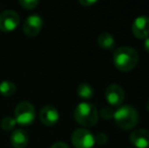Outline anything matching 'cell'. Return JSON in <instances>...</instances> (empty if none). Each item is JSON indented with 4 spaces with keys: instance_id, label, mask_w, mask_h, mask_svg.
<instances>
[{
    "instance_id": "obj_1",
    "label": "cell",
    "mask_w": 149,
    "mask_h": 148,
    "mask_svg": "<svg viewBox=\"0 0 149 148\" xmlns=\"http://www.w3.org/2000/svg\"><path fill=\"white\" fill-rule=\"evenodd\" d=\"M114 65L119 71L129 72L137 66L139 62V54L134 48L123 46L115 50L113 55Z\"/></svg>"
},
{
    "instance_id": "obj_2",
    "label": "cell",
    "mask_w": 149,
    "mask_h": 148,
    "mask_svg": "<svg viewBox=\"0 0 149 148\" xmlns=\"http://www.w3.org/2000/svg\"><path fill=\"white\" fill-rule=\"evenodd\" d=\"M114 120L117 126L123 130H132L135 128L139 121V114L137 110L130 105H124L115 111Z\"/></svg>"
},
{
    "instance_id": "obj_3",
    "label": "cell",
    "mask_w": 149,
    "mask_h": 148,
    "mask_svg": "<svg viewBox=\"0 0 149 148\" xmlns=\"http://www.w3.org/2000/svg\"><path fill=\"white\" fill-rule=\"evenodd\" d=\"M74 119L79 125L90 128L96 125L98 121V113L92 104L82 101L78 104L74 110Z\"/></svg>"
},
{
    "instance_id": "obj_4",
    "label": "cell",
    "mask_w": 149,
    "mask_h": 148,
    "mask_svg": "<svg viewBox=\"0 0 149 148\" xmlns=\"http://www.w3.org/2000/svg\"><path fill=\"white\" fill-rule=\"evenodd\" d=\"M36 118L35 107L30 101H20L14 109V120L16 124L22 126H29L33 124Z\"/></svg>"
},
{
    "instance_id": "obj_5",
    "label": "cell",
    "mask_w": 149,
    "mask_h": 148,
    "mask_svg": "<svg viewBox=\"0 0 149 148\" xmlns=\"http://www.w3.org/2000/svg\"><path fill=\"white\" fill-rule=\"evenodd\" d=\"M71 142L75 148H92L95 144L93 134L85 128H79L73 131Z\"/></svg>"
},
{
    "instance_id": "obj_6",
    "label": "cell",
    "mask_w": 149,
    "mask_h": 148,
    "mask_svg": "<svg viewBox=\"0 0 149 148\" xmlns=\"http://www.w3.org/2000/svg\"><path fill=\"white\" fill-rule=\"evenodd\" d=\"M19 15L14 10H4L0 13V31L3 33H10L14 31L19 24Z\"/></svg>"
},
{
    "instance_id": "obj_7",
    "label": "cell",
    "mask_w": 149,
    "mask_h": 148,
    "mask_svg": "<svg viewBox=\"0 0 149 148\" xmlns=\"http://www.w3.org/2000/svg\"><path fill=\"white\" fill-rule=\"evenodd\" d=\"M44 20L39 14H31L26 18L22 26V32L28 37H36L43 28Z\"/></svg>"
},
{
    "instance_id": "obj_8",
    "label": "cell",
    "mask_w": 149,
    "mask_h": 148,
    "mask_svg": "<svg viewBox=\"0 0 149 148\" xmlns=\"http://www.w3.org/2000/svg\"><path fill=\"white\" fill-rule=\"evenodd\" d=\"M106 99L112 107H121L125 99V91L123 87L119 84H111L106 88Z\"/></svg>"
},
{
    "instance_id": "obj_9",
    "label": "cell",
    "mask_w": 149,
    "mask_h": 148,
    "mask_svg": "<svg viewBox=\"0 0 149 148\" xmlns=\"http://www.w3.org/2000/svg\"><path fill=\"white\" fill-rule=\"evenodd\" d=\"M132 33L137 39L140 40H146L149 38V16H137L132 24Z\"/></svg>"
},
{
    "instance_id": "obj_10",
    "label": "cell",
    "mask_w": 149,
    "mask_h": 148,
    "mask_svg": "<svg viewBox=\"0 0 149 148\" xmlns=\"http://www.w3.org/2000/svg\"><path fill=\"white\" fill-rule=\"evenodd\" d=\"M60 115L54 106L47 105L40 111V120L46 126H54L58 123Z\"/></svg>"
},
{
    "instance_id": "obj_11",
    "label": "cell",
    "mask_w": 149,
    "mask_h": 148,
    "mask_svg": "<svg viewBox=\"0 0 149 148\" xmlns=\"http://www.w3.org/2000/svg\"><path fill=\"white\" fill-rule=\"evenodd\" d=\"M130 142L136 148H149V130L137 129L130 134Z\"/></svg>"
},
{
    "instance_id": "obj_12",
    "label": "cell",
    "mask_w": 149,
    "mask_h": 148,
    "mask_svg": "<svg viewBox=\"0 0 149 148\" xmlns=\"http://www.w3.org/2000/svg\"><path fill=\"white\" fill-rule=\"evenodd\" d=\"M10 143L13 148H26L29 143L28 132L24 129H16L11 133Z\"/></svg>"
},
{
    "instance_id": "obj_13",
    "label": "cell",
    "mask_w": 149,
    "mask_h": 148,
    "mask_svg": "<svg viewBox=\"0 0 149 148\" xmlns=\"http://www.w3.org/2000/svg\"><path fill=\"white\" fill-rule=\"evenodd\" d=\"M97 45L100 46V49L110 51L116 47V40L110 33L104 32L97 37Z\"/></svg>"
},
{
    "instance_id": "obj_14",
    "label": "cell",
    "mask_w": 149,
    "mask_h": 148,
    "mask_svg": "<svg viewBox=\"0 0 149 148\" xmlns=\"http://www.w3.org/2000/svg\"><path fill=\"white\" fill-rule=\"evenodd\" d=\"M77 94L80 99L87 101V99H92V97L94 95V89L89 83L87 82H82L77 86Z\"/></svg>"
},
{
    "instance_id": "obj_15",
    "label": "cell",
    "mask_w": 149,
    "mask_h": 148,
    "mask_svg": "<svg viewBox=\"0 0 149 148\" xmlns=\"http://www.w3.org/2000/svg\"><path fill=\"white\" fill-rule=\"evenodd\" d=\"M16 92V86L12 81L3 80L0 82V93L3 97H11Z\"/></svg>"
},
{
    "instance_id": "obj_16",
    "label": "cell",
    "mask_w": 149,
    "mask_h": 148,
    "mask_svg": "<svg viewBox=\"0 0 149 148\" xmlns=\"http://www.w3.org/2000/svg\"><path fill=\"white\" fill-rule=\"evenodd\" d=\"M15 125H16V122H15V120H14V118L10 116L4 117L1 120V123H0L1 128L3 129L4 131H6V132H9V131L13 130V129L15 128Z\"/></svg>"
},
{
    "instance_id": "obj_17",
    "label": "cell",
    "mask_w": 149,
    "mask_h": 148,
    "mask_svg": "<svg viewBox=\"0 0 149 148\" xmlns=\"http://www.w3.org/2000/svg\"><path fill=\"white\" fill-rule=\"evenodd\" d=\"M114 114H115V111L112 109L111 107H104L102 110L100 111V116L102 119H104V120H111V119L114 118Z\"/></svg>"
},
{
    "instance_id": "obj_18",
    "label": "cell",
    "mask_w": 149,
    "mask_h": 148,
    "mask_svg": "<svg viewBox=\"0 0 149 148\" xmlns=\"http://www.w3.org/2000/svg\"><path fill=\"white\" fill-rule=\"evenodd\" d=\"M19 4L26 9L31 10L39 5V1L38 0H19Z\"/></svg>"
},
{
    "instance_id": "obj_19",
    "label": "cell",
    "mask_w": 149,
    "mask_h": 148,
    "mask_svg": "<svg viewBox=\"0 0 149 148\" xmlns=\"http://www.w3.org/2000/svg\"><path fill=\"white\" fill-rule=\"evenodd\" d=\"M109 140V137L106 133H97L94 136V143L97 145H104Z\"/></svg>"
},
{
    "instance_id": "obj_20",
    "label": "cell",
    "mask_w": 149,
    "mask_h": 148,
    "mask_svg": "<svg viewBox=\"0 0 149 148\" xmlns=\"http://www.w3.org/2000/svg\"><path fill=\"white\" fill-rule=\"evenodd\" d=\"M96 2H97L96 0H79V3L83 6H86V7L93 5V4H95Z\"/></svg>"
},
{
    "instance_id": "obj_21",
    "label": "cell",
    "mask_w": 149,
    "mask_h": 148,
    "mask_svg": "<svg viewBox=\"0 0 149 148\" xmlns=\"http://www.w3.org/2000/svg\"><path fill=\"white\" fill-rule=\"evenodd\" d=\"M50 148H69L68 144L65 142H62V141H59V142H56L54 143Z\"/></svg>"
},
{
    "instance_id": "obj_22",
    "label": "cell",
    "mask_w": 149,
    "mask_h": 148,
    "mask_svg": "<svg viewBox=\"0 0 149 148\" xmlns=\"http://www.w3.org/2000/svg\"><path fill=\"white\" fill-rule=\"evenodd\" d=\"M143 46H144V49H145V51L149 54V38H147L146 40H144Z\"/></svg>"
},
{
    "instance_id": "obj_23",
    "label": "cell",
    "mask_w": 149,
    "mask_h": 148,
    "mask_svg": "<svg viewBox=\"0 0 149 148\" xmlns=\"http://www.w3.org/2000/svg\"><path fill=\"white\" fill-rule=\"evenodd\" d=\"M146 110L149 112V101H147V104H146Z\"/></svg>"
}]
</instances>
